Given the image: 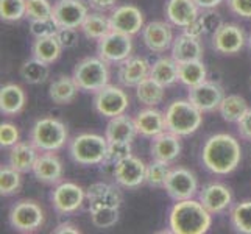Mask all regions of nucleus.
Masks as SVG:
<instances>
[{"mask_svg":"<svg viewBox=\"0 0 251 234\" xmlns=\"http://www.w3.org/2000/svg\"><path fill=\"white\" fill-rule=\"evenodd\" d=\"M240 159V144L234 136L228 133L209 136L201 149L203 166L215 175H228L232 170H236Z\"/></svg>","mask_w":251,"mask_h":234,"instance_id":"obj_1","label":"nucleus"},{"mask_svg":"<svg viewBox=\"0 0 251 234\" xmlns=\"http://www.w3.org/2000/svg\"><path fill=\"white\" fill-rule=\"evenodd\" d=\"M212 225V214L200 200L175 202L169 211V228L175 234H204Z\"/></svg>","mask_w":251,"mask_h":234,"instance_id":"obj_2","label":"nucleus"},{"mask_svg":"<svg viewBox=\"0 0 251 234\" xmlns=\"http://www.w3.org/2000/svg\"><path fill=\"white\" fill-rule=\"evenodd\" d=\"M164 116H166L167 131L178 136L194 134L203 124V112L189 99L172 102Z\"/></svg>","mask_w":251,"mask_h":234,"instance_id":"obj_3","label":"nucleus"},{"mask_svg":"<svg viewBox=\"0 0 251 234\" xmlns=\"http://www.w3.org/2000/svg\"><path fill=\"white\" fill-rule=\"evenodd\" d=\"M69 141L66 124L53 117H42L34 122L30 131V142L39 152H58Z\"/></svg>","mask_w":251,"mask_h":234,"instance_id":"obj_4","label":"nucleus"},{"mask_svg":"<svg viewBox=\"0 0 251 234\" xmlns=\"http://www.w3.org/2000/svg\"><path fill=\"white\" fill-rule=\"evenodd\" d=\"M106 136L95 133H81L69 142V155L80 166H97L106 156Z\"/></svg>","mask_w":251,"mask_h":234,"instance_id":"obj_5","label":"nucleus"},{"mask_svg":"<svg viewBox=\"0 0 251 234\" xmlns=\"http://www.w3.org/2000/svg\"><path fill=\"white\" fill-rule=\"evenodd\" d=\"M72 77L80 91L95 94L109 84V67L100 56H88L74 67Z\"/></svg>","mask_w":251,"mask_h":234,"instance_id":"obj_6","label":"nucleus"},{"mask_svg":"<svg viewBox=\"0 0 251 234\" xmlns=\"http://www.w3.org/2000/svg\"><path fill=\"white\" fill-rule=\"evenodd\" d=\"M8 220L16 231L34 233L44 225L46 214L38 202L25 198V200H19L11 206Z\"/></svg>","mask_w":251,"mask_h":234,"instance_id":"obj_7","label":"nucleus"},{"mask_svg":"<svg viewBox=\"0 0 251 234\" xmlns=\"http://www.w3.org/2000/svg\"><path fill=\"white\" fill-rule=\"evenodd\" d=\"M97 53L108 64H120L133 53V36L111 30L99 39Z\"/></svg>","mask_w":251,"mask_h":234,"instance_id":"obj_8","label":"nucleus"},{"mask_svg":"<svg viewBox=\"0 0 251 234\" xmlns=\"http://www.w3.org/2000/svg\"><path fill=\"white\" fill-rule=\"evenodd\" d=\"M92 105L100 116L111 119L120 114H125V111L129 106V97L119 86L106 84L105 88H101L100 91L94 94Z\"/></svg>","mask_w":251,"mask_h":234,"instance_id":"obj_9","label":"nucleus"},{"mask_svg":"<svg viewBox=\"0 0 251 234\" xmlns=\"http://www.w3.org/2000/svg\"><path fill=\"white\" fill-rule=\"evenodd\" d=\"M84 198H86V190L76 183H72V181L58 183L50 194L53 209L61 215L76 212L83 206Z\"/></svg>","mask_w":251,"mask_h":234,"instance_id":"obj_10","label":"nucleus"},{"mask_svg":"<svg viewBox=\"0 0 251 234\" xmlns=\"http://www.w3.org/2000/svg\"><path fill=\"white\" fill-rule=\"evenodd\" d=\"M164 189L173 202L194 198L198 192L197 175L186 167H173L164 183Z\"/></svg>","mask_w":251,"mask_h":234,"instance_id":"obj_11","label":"nucleus"},{"mask_svg":"<svg viewBox=\"0 0 251 234\" xmlns=\"http://www.w3.org/2000/svg\"><path fill=\"white\" fill-rule=\"evenodd\" d=\"M88 14V5L83 0H56L51 19L58 28H80Z\"/></svg>","mask_w":251,"mask_h":234,"instance_id":"obj_12","label":"nucleus"},{"mask_svg":"<svg viewBox=\"0 0 251 234\" xmlns=\"http://www.w3.org/2000/svg\"><path fill=\"white\" fill-rule=\"evenodd\" d=\"M247 36L244 28L237 24L223 22L212 33V47L222 55H236L245 47Z\"/></svg>","mask_w":251,"mask_h":234,"instance_id":"obj_13","label":"nucleus"},{"mask_svg":"<svg viewBox=\"0 0 251 234\" xmlns=\"http://www.w3.org/2000/svg\"><path fill=\"white\" fill-rule=\"evenodd\" d=\"M187 99L204 114V112H212L220 108V103L225 99V91L219 83L206 80L189 88Z\"/></svg>","mask_w":251,"mask_h":234,"instance_id":"obj_14","label":"nucleus"},{"mask_svg":"<svg viewBox=\"0 0 251 234\" xmlns=\"http://www.w3.org/2000/svg\"><path fill=\"white\" fill-rule=\"evenodd\" d=\"M109 22L111 30L129 34V36H134L136 33L142 31L145 25L144 13L134 5L117 6L116 10H112L109 16Z\"/></svg>","mask_w":251,"mask_h":234,"instance_id":"obj_15","label":"nucleus"},{"mask_svg":"<svg viewBox=\"0 0 251 234\" xmlns=\"http://www.w3.org/2000/svg\"><path fill=\"white\" fill-rule=\"evenodd\" d=\"M116 178V183L126 189H136L145 183L147 164L137 158V156L129 155L128 158L122 159L112 170Z\"/></svg>","mask_w":251,"mask_h":234,"instance_id":"obj_16","label":"nucleus"},{"mask_svg":"<svg viewBox=\"0 0 251 234\" xmlns=\"http://www.w3.org/2000/svg\"><path fill=\"white\" fill-rule=\"evenodd\" d=\"M173 30L172 24L166 21H153L144 25L142 41L145 47L153 53H164L172 49L173 44Z\"/></svg>","mask_w":251,"mask_h":234,"instance_id":"obj_17","label":"nucleus"},{"mask_svg":"<svg viewBox=\"0 0 251 234\" xmlns=\"http://www.w3.org/2000/svg\"><path fill=\"white\" fill-rule=\"evenodd\" d=\"M198 200L212 215L226 211L232 203L231 189L223 183H209L198 192Z\"/></svg>","mask_w":251,"mask_h":234,"instance_id":"obj_18","label":"nucleus"},{"mask_svg":"<svg viewBox=\"0 0 251 234\" xmlns=\"http://www.w3.org/2000/svg\"><path fill=\"white\" fill-rule=\"evenodd\" d=\"M33 175L39 183L58 184L61 183L64 167L55 152H41L33 167Z\"/></svg>","mask_w":251,"mask_h":234,"instance_id":"obj_19","label":"nucleus"},{"mask_svg":"<svg viewBox=\"0 0 251 234\" xmlns=\"http://www.w3.org/2000/svg\"><path fill=\"white\" fill-rule=\"evenodd\" d=\"M150 77V64L145 58L129 56L119 64L117 78L125 88H136L141 81Z\"/></svg>","mask_w":251,"mask_h":234,"instance_id":"obj_20","label":"nucleus"},{"mask_svg":"<svg viewBox=\"0 0 251 234\" xmlns=\"http://www.w3.org/2000/svg\"><path fill=\"white\" fill-rule=\"evenodd\" d=\"M86 198L89 202V211L99 208H120L122 194L120 190L108 183H94L86 189Z\"/></svg>","mask_w":251,"mask_h":234,"instance_id":"obj_21","label":"nucleus"},{"mask_svg":"<svg viewBox=\"0 0 251 234\" xmlns=\"http://www.w3.org/2000/svg\"><path fill=\"white\" fill-rule=\"evenodd\" d=\"M200 39L201 38H195L187 33H181L179 36L173 39L172 58L176 63L200 61V59H203V53H204V49Z\"/></svg>","mask_w":251,"mask_h":234,"instance_id":"obj_22","label":"nucleus"},{"mask_svg":"<svg viewBox=\"0 0 251 234\" xmlns=\"http://www.w3.org/2000/svg\"><path fill=\"white\" fill-rule=\"evenodd\" d=\"M181 136L173 134L170 131H162L158 136L151 137V158L166 161V162H173L178 159V156L181 155Z\"/></svg>","mask_w":251,"mask_h":234,"instance_id":"obj_23","label":"nucleus"},{"mask_svg":"<svg viewBox=\"0 0 251 234\" xmlns=\"http://www.w3.org/2000/svg\"><path fill=\"white\" fill-rule=\"evenodd\" d=\"M164 13L172 25L186 28L190 22H194L198 17L200 8L197 6L194 0H167Z\"/></svg>","mask_w":251,"mask_h":234,"instance_id":"obj_24","label":"nucleus"},{"mask_svg":"<svg viewBox=\"0 0 251 234\" xmlns=\"http://www.w3.org/2000/svg\"><path fill=\"white\" fill-rule=\"evenodd\" d=\"M137 133L144 137H154L159 133L166 131V116L159 109L149 106L142 111L137 112V116L134 117Z\"/></svg>","mask_w":251,"mask_h":234,"instance_id":"obj_25","label":"nucleus"},{"mask_svg":"<svg viewBox=\"0 0 251 234\" xmlns=\"http://www.w3.org/2000/svg\"><path fill=\"white\" fill-rule=\"evenodd\" d=\"M78 91L80 88H78V84L75 83L74 77L59 74L50 81L49 97L51 102L56 103V105H69V103H72L76 99Z\"/></svg>","mask_w":251,"mask_h":234,"instance_id":"obj_26","label":"nucleus"},{"mask_svg":"<svg viewBox=\"0 0 251 234\" xmlns=\"http://www.w3.org/2000/svg\"><path fill=\"white\" fill-rule=\"evenodd\" d=\"M27 94L19 84L8 83L0 89V112L3 116L14 117L25 108Z\"/></svg>","mask_w":251,"mask_h":234,"instance_id":"obj_27","label":"nucleus"},{"mask_svg":"<svg viewBox=\"0 0 251 234\" xmlns=\"http://www.w3.org/2000/svg\"><path fill=\"white\" fill-rule=\"evenodd\" d=\"M137 134L139 133H137L134 119H131L126 114L111 117L105 130V136L108 142H114V141L133 142Z\"/></svg>","mask_w":251,"mask_h":234,"instance_id":"obj_28","label":"nucleus"},{"mask_svg":"<svg viewBox=\"0 0 251 234\" xmlns=\"http://www.w3.org/2000/svg\"><path fill=\"white\" fill-rule=\"evenodd\" d=\"M38 152L39 150L31 142H17L11 147L10 155H8V164L21 173L31 172L39 156Z\"/></svg>","mask_w":251,"mask_h":234,"instance_id":"obj_29","label":"nucleus"},{"mask_svg":"<svg viewBox=\"0 0 251 234\" xmlns=\"http://www.w3.org/2000/svg\"><path fill=\"white\" fill-rule=\"evenodd\" d=\"M63 46L56 34L44 38H34L31 44V55L47 64H53L63 53Z\"/></svg>","mask_w":251,"mask_h":234,"instance_id":"obj_30","label":"nucleus"},{"mask_svg":"<svg viewBox=\"0 0 251 234\" xmlns=\"http://www.w3.org/2000/svg\"><path fill=\"white\" fill-rule=\"evenodd\" d=\"M150 78H153L154 81L162 84L164 88L173 86L176 81H179L178 63L173 58H167V56L158 58L156 61L150 66Z\"/></svg>","mask_w":251,"mask_h":234,"instance_id":"obj_31","label":"nucleus"},{"mask_svg":"<svg viewBox=\"0 0 251 234\" xmlns=\"http://www.w3.org/2000/svg\"><path fill=\"white\" fill-rule=\"evenodd\" d=\"M50 64L41 61L38 58H30L21 66V78L28 84H42L50 77Z\"/></svg>","mask_w":251,"mask_h":234,"instance_id":"obj_32","label":"nucleus"},{"mask_svg":"<svg viewBox=\"0 0 251 234\" xmlns=\"http://www.w3.org/2000/svg\"><path fill=\"white\" fill-rule=\"evenodd\" d=\"M248 109L250 106L247 100L237 94H231L228 97H225L219 108L222 119L229 124H237Z\"/></svg>","mask_w":251,"mask_h":234,"instance_id":"obj_33","label":"nucleus"},{"mask_svg":"<svg viewBox=\"0 0 251 234\" xmlns=\"http://www.w3.org/2000/svg\"><path fill=\"white\" fill-rule=\"evenodd\" d=\"M164 91L166 88L162 84L149 77L136 86V97L145 106H156L164 100Z\"/></svg>","mask_w":251,"mask_h":234,"instance_id":"obj_34","label":"nucleus"},{"mask_svg":"<svg viewBox=\"0 0 251 234\" xmlns=\"http://www.w3.org/2000/svg\"><path fill=\"white\" fill-rule=\"evenodd\" d=\"M80 28L86 38L99 41L100 38L105 36L106 33L111 31V22H109V17L103 16V13L95 11L86 16V19L81 24Z\"/></svg>","mask_w":251,"mask_h":234,"instance_id":"obj_35","label":"nucleus"},{"mask_svg":"<svg viewBox=\"0 0 251 234\" xmlns=\"http://www.w3.org/2000/svg\"><path fill=\"white\" fill-rule=\"evenodd\" d=\"M178 77L179 81L186 84L187 88H192L203 81H206L207 71L203 61H187V63H178Z\"/></svg>","mask_w":251,"mask_h":234,"instance_id":"obj_36","label":"nucleus"},{"mask_svg":"<svg viewBox=\"0 0 251 234\" xmlns=\"http://www.w3.org/2000/svg\"><path fill=\"white\" fill-rule=\"evenodd\" d=\"M229 219L232 228L237 233L251 234V200L240 202L232 206Z\"/></svg>","mask_w":251,"mask_h":234,"instance_id":"obj_37","label":"nucleus"},{"mask_svg":"<svg viewBox=\"0 0 251 234\" xmlns=\"http://www.w3.org/2000/svg\"><path fill=\"white\" fill-rule=\"evenodd\" d=\"M22 187V178L21 172L8 166H2L0 169V194L3 197H11L17 194Z\"/></svg>","mask_w":251,"mask_h":234,"instance_id":"obj_38","label":"nucleus"},{"mask_svg":"<svg viewBox=\"0 0 251 234\" xmlns=\"http://www.w3.org/2000/svg\"><path fill=\"white\" fill-rule=\"evenodd\" d=\"M170 162L153 159L150 164H147V173H145V183L153 187H164V183L170 173Z\"/></svg>","mask_w":251,"mask_h":234,"instance_id":"obj_39","label":"nucleus"},{"mask_svg":"<svg viewBox=\"0 0 251 234\" xmlns=\"http://www.w3.org/2000/svg\"><path fill=\"white\" fill-rule=\"evenodd\" d=\"M27 14V0H0V17L5 22H19Z\"/></svg>","mask_w":251,"mask_h":234,"instance_id":"obj_40","label":"nucleus"},{"mask_svg":"<svg viewBox=\"0 0 251 234\" xmlns=\"http://www.w3.org/2000/svg\"><path fill=\"white\" fill-rule=\"evenodd\" d=\"M129 155H131V142H122V141L108 142L106 156H105V159H103L101 166L116 167L120 161L128 158Z\"/></svg>","mask_w":251,"mask_h":234,"instance_id":"obj_41","label":"nucleus"},{"mask_svg":"<svg viewBox=\"0 0 251 234\" xmlns=\"http://www.w3.org/2000/svg\"><path fill=\"white\" fill-rule=\"evenodd\" d=\"M119 208H99L91 211V222L97 228H111L119 222Z\"/></svg>","mask_w":251,"mask_h":234,"instance_id":"obj_42","label":"nucleus"},{"mask_svg":"<svg viewBox=\"0 0 251 234\" xmlns=\"http://www.w3.org/2000/svg\"><path fill=\"white\" fill-rule=\"evenodd\" d=\"M53 14V3L50 0H27V17L28 21L50 19Z\"/></svg>","mask_w":251,"mask_h":234,"instance_id":"obj_43","label":"nucleus"},{"mask_svg":"<svg viewBox=\"0 0 251 234\" xmlns=\"http://www.w3.org/2000/svg\"><path fill=\"white\" fill-rule=\"evenodd\" d=\"M19 128L11 122H3L0 125V145L2 149H11L13 145L19 142Z\"/></svg>","mask_w":251,"mask_h":234,"instance_id":"obj_44","label":"nucleus"},{"mask_svg":"<svg viewBox=\"0 0 251 234\" xmlns=\"http://www.w3.org/2000/svg\"><path fill=\"white\" fill-rule=\"evenodd\" d=\"M58 27L53 22V19H38V21H30V33L34 38H44L56 34Z\"/></svg>","mask_w":251,"mask_h":234,"instance_id":"obj_45","label":"nucleus"},{"mask_svg":"<svg viewBox=\"0 0 251 234\" xmlns=\"http://www.w3.org/2000/svg\"><path fill=\"white\" fill-rule=\"evenodd\" d=\"M232 14L244 19H251V0H226Z\"/></svg>","mask_w":251,"mask_h":234,"instance_id":"obj_46","label":"nucleus"},{"mask_svg":"<svg viewBox=\"0 0 251 234\" xmlns=\"http://www.w3.org/2000/svg\"><path fill=\"white\" fill-rule=\"evenodd\" d=\"M56 36L64 49H74L78 44V33H76V28H58Z\"/></svg>","mask_w":251,"mask_h":234,"instance_id":"obj_47","label":"nucleus"},{"mask_svg":"<svg viewBox=\"0 0 251 234\" xmlns=\"http://www.w3.org/2000/svg\"><path fill=\"white\" fill-rule=\"evenodd\" d=\"M237 133L244 141L251 142V108L245 112L237 122Z\"/></svg>","mask_w":251,"mask_h":234,"instance_id":"obj_48","label":"nucleus"},{"mask_svg":"<svg viewBox=\"0 0 251 234\" xmlns=\"http://www.w3.org/2000/svg\"><path fill=\"white\" fill-rule=\"evenodd\" d=\"M203 11L204 13L201 14V17H203V22L207 28V33H214L223 24L222 17H220V14H217L212 10H203Z\"/></svg>","mask_w":251,"mask_h":234,"instance_id":"obj_49","label":"nucleus"},{"mask_svg":"<svg viewBox=\"0 0 251 234\" xmlns=\"http://www.w3.org/2000/svg\"><path fill=\"white\" fill-rule=\"evenodd\" d=\"M184 33L190 34V36H195V38H201L203 34L207 33V28H206V25H204V22H203L201 14H198L197 19L187 25V27L184 28Z\"/></svg>","mask_w":251,"mask_h":234,"instance_id":"obj_50","label":"nucleus"},{"mask_svg":"<svg viewBox=\"0 0 251 234\" xmlns=\"http://www.w3.org/2000/svg\"><path fill=\"white\" fill-rule=\"evenodd\" d=\"M117 0H88V5L92 8L95 11H108V10H112V8L116 6Z\"/></svg>","mask_w":251,"mask_h":234,"instance_id":"obj_51","label":"nucleus"},{"mask_svg":"<svg viewBox=\"0 0 251 234\" xmlns=\"http://www.w3.org/2000/svg\"><path fill=\"white\" fill-rule=\"evenodd\" d=\"M53 233L56 234H66V233H72V234H80L81 230L76 227V225L71 223V222H63V223H59L58 227L53 230Z\"/></svg>","mask_w":251,"mask_h":234,"instance_id":"obj_52","label":"nucleus"},{"mask_svg":"<svg viewBox=\"0 0 251 234\" xmlns=\"http://www.w3.org/2000/svg\"><path fill=\"white\" fill-rule=\"evenodd\" d=\"M197 3V6L200 8V10H214V8H217L223 0H194Z\"/></svg>","mask_w":251,"mask_h":234,"instance_id":"obj_53","label":"nucleus"},{"mask_svg":"<svg viewBox=\"0 0 251 234\" xmlns=\"http://www.w3.org/2000/svg\"><path fill=\"white\" fill-rule=\"evenodd\" d=\"M248 46H250V50H251V34H250V38H248Z\"/></svg>","mask_w":251,"mask_h":234,"instance_id":"obj_54","label":"nucleus"}]
</instances>
